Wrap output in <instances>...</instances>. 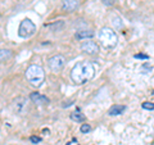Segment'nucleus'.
I'll list each match as a JSON object with an SVG mask.
<instances>
[{
  "label": "nucleus",
  "instance_id": "obj_1",
  "mask_svg": "<svg viewBox=\"0 0 154 145\" xmlns=\"http://www.w3.org/2000/svg\"><path fill=\"white\" fill-rule=\"evenodd\" d=\"M95 75V68L90 62L76 64L71 71V79L77 85H82L85 82L90 81Z\"/></svg>",
  "mask_w": 154,
  "mask_h": 145
},
{
  "label": "nucleus",
  "instance_id": "obj_2",
  "mask_svg": "<svg viewBox=\"0 0 154 145\" xmlns=\"http://www.w3.org/2000/svg\"><path fill=\"white\" fill-rule=\"evenodd\" d=\"M26 79L33 86H40L45 80V72L40 66L32 64L26 69Z\"/></svg>",
  "mask_w": 154,
  "mask_h": 145
},
{
  "label": "nucleus",
  "instance_id": "obj_3",
  "mask_svg": "<svg viewBox=\"0 0 154 145\" xmlns=\"http://www.w3.org/2000/svg\"><path fill=\"white\" fill-rule=\"evenodd\" d=\"M99 40L105 48H109V49L110 48H114L118 42V39H117L116 32L113 30H110V28H108V27H103L102 30H100Z\"/></svg>",
  "mask_w": 154,
  "mask_h": 145
},
{
  "label": "nucleus",
  "instance_id": "obj_4",
  "mask_svg": "<svg viewBox=\"0 0 154 145\" xmlns=\"http://www.w3.org/2000/svg\"><path fill=\"white\" fill-rule=\"evenodd\" d=\"M36 32V26L31 19H23V21L19 23V27H18V35L23 37V39H27V37H31L33 33Z\"/></svg>",
  "mask_w": 154,
  "mask_h": 145
},
{
  "label": "nucleus",
  "instance_id": "obj_5",
  "mask_svg": "<svg viewBox=\"0 0 154 145\" xmlns=\"http://www.w3.org/2000/svg\"><path fill=\"white\" fill-rule=\"evenodd\" d=\"M64 66H66V58L62 54L53 55L51 58H49V60H48V67H49L53 72H60L64 68Z\"/></svg>",
  "mask_w": 154,
  "mask_h": 145
},
{
  "label": "nucleus",
  "instance_id": "obj_6",
  "mask_svg": "<svg viewBox=\"0 0 154 145\" xmlns=\"http://www.w3.org/2000/svg\"><path fill=\"white\" fill-rule=\"evenodd\" d=\"M81 50L86 53V54L94 55V54H98L99 53V46L93 40H85L82 44H81Z\"/></svg>",
  "mask_w": 154,
  "mask_h": 145
},
{
  "label": "nucleus",
  "instance_id": "obj_7",
  "mask_svg": "<svg viewBox=\"0 0 154 145\" xmlns=\"http://www.w3.org/2000/svg\"><path fill=\"white\" fill-rule=\"evenodd\" d=\"M80 5V2L79 0H63L62 2V9L67 13H72L75 12L77 8Z\"/></svg>",
  "mask_w": 154,
  "mask_h": 145
},
{
  "label": "nucleus",
  "instance_id": "obj_8",
  "mask_svg": "<svg viewBox=\"0 0 154 145\" xmlns=\"http://www.w3.org/2000/svg\"><path fill=\"white\" fill-rule=\"evenodd\" d=\"M30 99H31L35 104H38V105H45V104H49V103H50L49 98H46V96L41 95L40 93H31Z\"/></svg>",
  "mask_w": 154,
  "mask_h": 145
},
{
  "label": "nucleus",
  "instance_id": "obj_9",
  "mask_svg": "<svg viewBox=\"0 0 154 145\" xmlns=\"http://www.w3.org/2000/svg\"><path fill=\"white\" fill-rule=\"evenodd\" d=\"M13 107H14V110H17L19 114H22L23 112H25L26 107H27V101H26V99H23V98H18V99L14 100Z\"/></svg>",
  "mask_w": 154,
  "mask_h": 145
},
{
  "label": "nucleus",
  "instance_id": "obj_10",
  "mask_svg": "<svg viewBox=\"0 0 154 145\" xmlns=\"http://www.w3.org/2000/svg\"><path fill=\"white\" fill-rule=\"evenodd\" d=\"M125 110H126V107L125 105H112V107L109 108V110H108V114L109 116H119V114H122Z\"/></svg>",
  "mask_w": 154,
  "mask_h": 145
},
{
  "label": "nucleus",
  "instance_id": "obj_11",
  "mask_svg": "<svg viewBox=\"0 0 154 145\" xmlns=\"http://www.w3.org/2000/svg\"><path fill=\"white\" fill-rule=\"evenodd\" d=\"M94 36V32L91 30H81L76 32V39L79 40H88V39H91Z\"/></svg>",
  "mask_w": 154,
  "mask_h": 145
},
{
  "label": "nucleus",
  "instance_id": "obj_12",
  "mask_svg": "<svg viewBox=\"0 0 154 145\" xmlns=\"http://www.w3.org/2000/svg\"><path fill=\"white\" fill-rule=\"evenodd\" d=\"M12 55H13V51L11 49H0V63L11 59Z\"/></svg>",
  "mask_w": 154,
  "mask_h": 145
},
{
  "label": "nucleus",
  "instance_id": "obj_13",
  "mask_svg": "<svg viewBox=\"0 0 154 145\" xmlns=\"http://www.w3.org/2000/svg\"><path fill=\"white\" fill-rule=\"evenodd\" d=\"M71 119L76 121V122H82V121H85V116L81 113L79 109H77V110H75L73 113H71Z\"/></svg>",
  "mask_w": 154,
  "mask_h": 145
},
{
  "label": "nucleus",
  "instance_id": "obj_14",
  "mask_svg": "<svg viewBox=\"0 0 154 145\" xmlns=\"http://www.w3.org/2000/svg\"><path fill=\"white\" fill-rule=\"evenodd\" d=\"M80 131L82 132V134H88V132H90L91 131V127H90V125H82V126H81V128H80Z\"/></svg>",
  "mask_w": 154,
  "mask_h": 145
},
{
  "label": "nucleus",
  "instance_id": "obj_15",
  "mask_svg": "<svg viewBox=\"0 0 154 145\" xmlns=\"http://www.w3.org/2000/svg\"><path fill=\"white\" fill-rule=\"evenodd\" d=\"M143 108L144 109H148V110H153L154 109V103H149V101H145V103H143Z\"/></svg>",
  "mask_w": 154,
  "mask_h": 145
},
{
  "label": "nucleus",
  "instance_id": "obj_16",
  "mask_svg": "<svg viewBox=\"0 0 154 145\" xmlns=\"http://www.w3.org/2000/svg\"><path fill=\"white\" fill-rule=\"evenodd\" d=\"M102 2H103L104 5H107V7H113L117 0H102Z\"/></svg>",
  "mask_w": 154,
  "mask_h": 145
},
{
  "label": "nucleus",
  "instance_id": "obj_17",
  "mask_svg": "<svg viewBox=\"0 0 154 145\" xmlns=\"http://www.w3.org/2000/svg\"><path fill=\"white\" fill-rule=\"evenodd\" d=\"M135 58H136V59H149V57L145 54H136Z\"/></svg>",
  "mask_w": 154,
  "mask_h": 145
},
{
  "label": "nucleus",
  "instance_id": "obj_18",
  "mask_svg": "<svg viewBox=\"0 0 154 145\" xmlns=\"http://www.w3.org/2000/svg\"><path fill=\"white\" fill-rule=\"evenodd\" d=\"M30 140H31L32 143H40V141H41V137H35V136H32Z\"/></svg>",
  "mask_w": 154,
  "mask_h": 145
}]
</instances>
